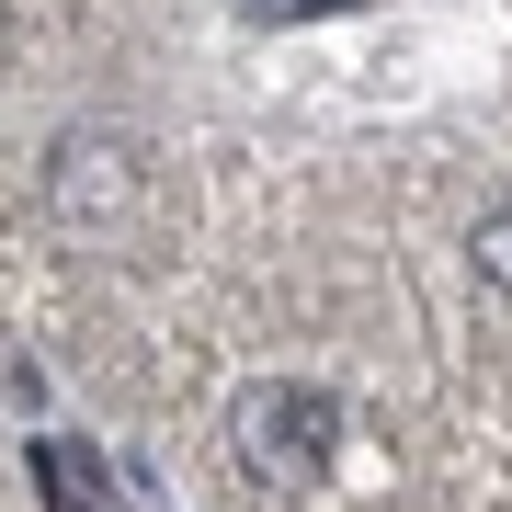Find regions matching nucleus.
I'll list each match as a JSON object with an SVG mask.
<instances>
[{
    "instance_id": "obj_1",
    "label": "nucleus",
    "mask_w": 512,
    "mask_h": 512,
    "mask_svg": "<svg viewBox=\"0 0 512 512\" xmlns=\"http://www.w3.org/2000/svg\"><path fill=\"white\" fill-rule=\"evenodd\" d=\"M228 444H239V467L262 478V490H319L330 456H342V399L308 376H262L251 399L228 410Z\"/></svg>"
},
{
    "instance_id": "obj_2",
    "label": "nucleus",
    "mask_w": 512,
    "mask_h": 512,
    "mask_svg": "<svg viewBox=\"0 0 512 512\" xmlns=\"http://www.w3.org/2000/svg\"><path fill=\"white\" fill-rule=\"evenodd\" d=\"M46 205H57L80 239L114 228V217H126V137H103V126L57 137V160H46Z\"/></svg>"
},
{
    "instance_id": "obj_3",
    "label": "nucleus",
    "mask_w": 512,
    "mask_h": 512,
    "mask_svg": "<svg viewBox=\"0 0 512 512\" xmlns=\"http://www.w3.org/2000/svg\"><path fill=\"white\" fill-rule=\"evenodd\" d=\"M467 274L490 285V296H512V194L478 205V228H467Z\"/></svg>"
},
{
    "instance_id": "obj_4",
    "label": "nucleus",
    "mask_w": 512,
    "mask_h": 512,
    "mask_svg": "<svg viewBox=\"0 0 512 512\" xmlns=\"http://www.w3.org/2000/svg\"><path fill=\"white\" fill-rule=\"evenodd\" d=\"M12 421H46V376L23 365V353H12Z\"/></svg>"
}]
</instances>
